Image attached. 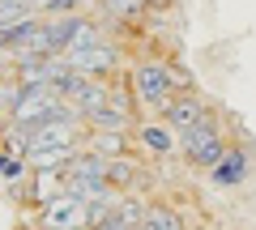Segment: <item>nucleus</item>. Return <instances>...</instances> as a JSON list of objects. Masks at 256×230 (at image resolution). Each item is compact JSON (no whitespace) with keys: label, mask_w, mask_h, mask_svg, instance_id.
<instances>
[{"label":"nucleus","mask_w":256,"mask_h":230,"mask_svg":"<svg viewBox=\"0 0 256 230\" xmlns=\"http://www.w3.org/2000/svg\"><path fill=\"white\" fill-rule=\"evenodd\" d=\"M86 149L98 158H107V162H116V158H128V141L124 132H90L86 137Z\"/></svg>","instance_id":"8"},{"label":"nucleus","mask_w":256,"mask_h":230,"mask_svg":"<svg viewBox=\"0 0 256 230\" xmlns=\"http://www.w3.org/2000/svg\"><path fill=\"white\" fill-rule=\"evenodd\" d=\"M77 158V145L68 149H34V154H26L30 171H68V162Z\"/></svg>","instance_id":"10"},{"label":"nucleus","mask_w":256,"mask_h":230,"mask_svg":"<svg viewBox=\"0 0 256 230\" xmlns=\"http://www.w3.org/2000/svg\"><path fill=\"white\" fill-rule=\"evenodd\" d=\"M77 141V115H52L38 128L26 132V154L34 149H68Z\"/></svg>","instance_id":"3"},{"label":"nucleus","mask_w":256,"mask_h":230,"mask_svg":"<svg viewBox=\"0 0 256 230\" xmlns=\"http://www.w3.org/2000/svg\"><path fill=\"white\" fill-rule=\"evenodd\" d=\"M0 179H22V158H13V154H0Z\"/></svg>","instance_id":"16"},{"label":"nucleus","mask_w":256,"mask_h":230,"mask_svg":"<svg viewBox=\"0 0 256 230\" xmlns=\"http://www.w3.org/2000/svg\"><path fill=\"white\" fill-rule=\"evenodd\" d=\"M43 230H90V205L77 196H56L43 205Z\"/></svg>","instance_id":"2"},{"label":"nucleus","mask_w":256,"mask_h":230,"mask_svg":"<svg viewBox=\"0 0 256 230\" xmlns=\"http://www.w3.org/2000/svg\"><path fill=\"white\" fill-rule=\"evenodd\" d=\"M244 175H248V158L239 154V149H226V154H222V162L210 171V179H214L218 188H235V184H244Z\"/></svg>","instance_id":"7"},{"label":"nucleus","mask_w":256,"mask_h":230,"mask_svg":"<svg viewBox=\"0 0 256 230\" xmlns=\"http://www.w3.org/2000/svg\"><path fill=\"white\" fill-rule=\"evenodd\" d=\"M98 9H102V17H137L146 9V0H102Z\"/></svg>","instance_id":"15"},{"label":"nucleus","mask_w":256,"mask_h":230,"mask_svg":"<svg viewBox=\"0 0 256 230\" xmlns=\"http://www.w3.org/2000/svg\"><path fill=\"white\" fill-rule=\"evenodd\" d=\"M171 68H162V64H141L137 73H132V90H137V98L146 102V107H154V111H166L171 107Z\"/></svg>","instance_id":"1"},{"label":"nucleus","mask_w":256,"mask_h":230,"mask_svg":"<svg viewBox=\"0 0 256 230\" xmlns=\"http://www.w3.org/2000/svg\"><path fill=\"white\" fill-rule=\"evenodd\" d=\"M141 230H180V218H175V209H166V205H150Z\"/></svg>","instance_id":"13"},{"label":"nucleus","mask_w":256,"mask_h":230,"mask_svg":"<svg viewBox=\"0 0 256 230\" xmlns=\"http://www.w3.org/2000/svg\"><path fill=\"white\" fill-rule=\"evenodd\" d=\"M64 64L73 68V73H111L116 68V47L98 43V47H86V51H68L64 55Z\"/></svg>","instance_id":"5"},{"label":"nucleus","mask_w":256,"mask_h":230,"mask_svg":"<svg viewBox=\"0 0 256 230\" xmlns=\"http://www.w3.org/2000/svg\"><path fill=\"white\" fill-rule=\"evenodd\" d=\"M180 149L188 154V162H196V166H210V171L222 162V154H226V145H222V137H218V128H214V124H201V128L184 132Z\"/></svg>","instance_id":"4"},{"label":"nucleus","mask_w":256,"mask_h":230,"mask_svg":"<svg viewBox=\"0 0 256 230\" xmlns=\"http://www.w3.org/2000/svg\"><path fill=\"white\" fill-rule=\"evenodd\" d=\"M86 0H52V13H73V9H82Z\"/></svg>","instance_id":"17"},{"label":"nucleus","mask_w":256,"mask_h":230,"mask_svg":"<svg viewBox=\"0 0 256 230\" xmlns=\"http://www.w3.org/2000/svg\"><path fill=\"white\" fill-rule=\"evenodd\" d=\"M162 124H171V128L184 137V132H192V128H201V124H205V107L196 98H175L171 107L162 111Z\"/></svg>","instance_id":"6"},{"label":"nucleus","mask_w":256,"mask_h":230,"mask_svg":"<svg viewBox=\"0 0 256 230\" xmlns=\"http://www.w3.org/2000/svg\"><path fill=\"white\" fill-rule=\"evenodd\" d=\"M137 175H141V166H132V158H116L111 171H107V184H111V188H128Z\"/></svg>","instance_id":"14"},{"label":"nucleus","mask_w":256,"mask_h":230,"mask_svg":"<svg viewBox=\"0 0 256 230\" xmlns=\"http://www.w3.org/2000/svg\"><path fill=\"white\" fill-rule=\"evenodd\" d=\"M137 137L146 141L150 154H171V149L180 145V141H175V128H171V124H141Z\"/></svg>","instance_id":"11"},{"label":"nucleus","mask_w":256,"mask_h":230,"mask_svg":"<svg viewBox=\"0 0 256 230\" xmlns=\"http://www.w3.org/2000/svg\"><path fill=\"white\" fill-rule=\"evenodd\" d=\"M34 21V4L26 0H0V34H9L18 26H30Z\"/></svg>","instance_id":"12"},{"label":"nucleus","mask_w":256,"mask_h":230,"mask_svg":"<svg viewBox=\"0 0 256 230\" xmlns=\"http://www.w3.org/2000/svg\"><path fill=\"white\" fill-rule=\"evenodd\" d=\"M98 230H102V226H98Z\"/></svg>","instance_id":"18"},{"label":"nucleus","mask_w":256,"mask_h":230,"mask_svg":"<svg viewBox=\"0 0 256 230\" xmlns=\"http://www.w3.org/2000/svg\"><path fill=\"white\" fill-rule=\"evenodd\" d=\"M107 171H111V162L107 158H98V154H77L73 162H68V171L64 175H73V179H98V184H107Z\"/></svg>","instance_id":"9"}]
</instances>
